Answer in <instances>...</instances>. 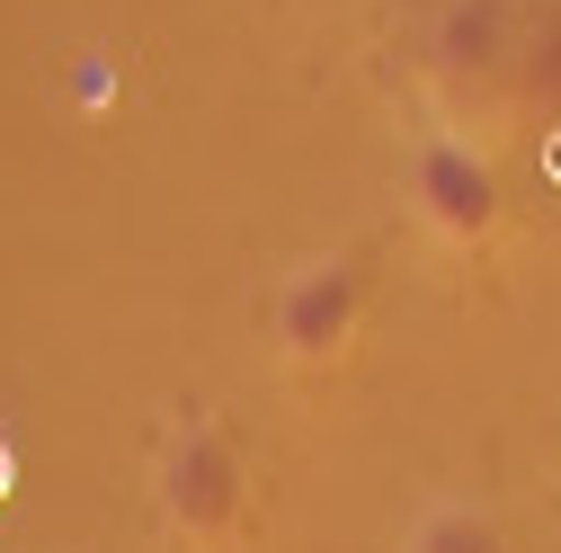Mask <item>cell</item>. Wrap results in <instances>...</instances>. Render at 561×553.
Returning <instances> with one entry per match:
<instances>
[{
	"instance_id": "6",
	"label": "cell",
	"mask_w": 561,
	"mask_h": 553,
	"mask_svg": "<svg viewBox=\"0 0 561 553\" xmlns=\"http://www.w3.org/2000/svg\"><path fill=\"white\" fill-rule=\"evenodd\" d=\"M401 553H508V527L490 518L481 500H428L410 518Z\"/></svg>"
},
{
	"instance_id": "3",
	"label": "cell",
	"mask_w": 561,
	"mask_h": 553,
	"mask_svg": "<svg viewBox=\"0 0 561 553\" xmlns=\"http://www.w3.org/2000/svg\"><path fill=\"white\" fill-rule=\"evenodd\" d=\"M410 215L428 224L446 250H490L508 224V188L500 170H490V153L472 144V134H419L410 144Z\"/></svg>"
},
{
	"instance_id": "5",
	"label": "cell",
	"mask_w": 561,
	"mask_h": 553,
	"mask_svg": "<svg viewBox=\"0 0 561 553\" xmlns=\"http://www.w3.org/2000/svg\"><path fill=\"white\" fill-rule=\"evenodd\" d=\"M517 108H535L543 125H561V0H526V27H517Z\"/></svg>"
},
{
	"instance_id": "4",
	"label": "cell",
	"mask_w": 561,
	"mask_h": 553,
	"mask_svg": "<svg viewBox=\"0 0 561 553\" xmlns=\"http://www.w3.org/2000/svg\"><path fill=\"white\" fill-rule=\"evenodd\" d=\"M517 27H526V0H446L437 19V81L463 99H508L517 81Z\"/></svg>"
},
{
	"instance_id": "1",
	"label": "cell",
	"mask_w": 561,
	"mask_h": 553,
	"mask_svg": "<svg viewBox=\"0 0 561 553\" xmlns=\"http://www.w3.org/2000/svg\"><path fill=\"white\" fill-rule=\"evenodd\" d=\"M152 500H161V527L179 544L224 553L250 527V464L215 420H170V438L152 455Z\"/></svg>"
},
{
	"instance_id": "2",
	"label": "cell",
	"mask_w": 561,
	"mask_h": 553,
	"mask_svg": "<svg viewBox=\"0 0 561 553\" xmlns=\"http://www.w3.org/2000/svg\"><path fill=\"white\" fill-rule=\"evenodd\" d=\"M366 330V268L357 259H295L286 276H276V304H267V339L276 358H286L295 375H330L347 366V349H357Z\"/></svg>"
},
{
	"instance_id": "7",
	"label": "cell",
	"mask_w": 561,
	"mask_h": 553,
	"mask_svg": "<svg viewBox=\"0 0 561 553\" xmlns=\"http://www.w3.org/2000/svg\"><path fill=\"white\" fill-rule=\"evenodd\" d=\"M10 482H19V447H10V429H0V509H10Z\"/></svg>"
}]
</instances>
